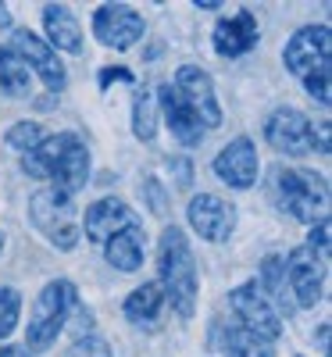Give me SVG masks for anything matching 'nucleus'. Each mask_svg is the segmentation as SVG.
<instances>
[{
	"instance_id": "nucleus-31",
	"label": "nucleus",
	"mask_w": 332,
	"mask_h": 357,
	"mask_svg": "<svg viewBox=\"0 0 332 357\" xmlns=\"http://www.w3.org/2000/svg\"><path fill=\"white\" fill-rule=\"evenodd\" d=\"M172 168L179 172V186H190V178H193V175H190V165H186V161H172Z\"/></svg>"
},
{
	"instance_id": "nucleus-28",
	"label": "nucleus",
	"mask_w": 332,
	"mask_h": 357,
	"mask_svg": "<svg viewBox=\"0 0 332 357\" xmlns=\"http://www.w3.org/2000/svg\"><path fill=\"white\" fill-rule=\"evenodd\" d=\"M68 357H114L111 354V347L100 340V336H79L75 343H72V350H68Z\"/></svg>"
},
{
	"instance_id": "nucleus-23",
	"label": "nucleus",
	"mask_w": 332,
	"mask_h": 357,
	"mask_svg": "<svg viewBox=\"0 0 332 357\" xmlns=\"http://www.w3.org/2000/svg\"><path fill=\"white\" fill-rule=\"evenodd\" d=\"M133 132L143 143L158 136V97L150 89H136V97H133Z\"/></svg>"
},
{
	"instance_id": "nucleus-30",
	"label": "nucleus",
	"mask_w": 332,
	"mask_h": 357,
	"mask_svg": "<svg viewBox=\"0 0 332 357\" xmlns=\"http://www.w3.org/2000/svg\"><path fill=\"white\" fill-rule=\"evenodd\" d=\"M111 82H133V72L122 68V65H118V68H104L100 72V89H107Z\"/></svg>"
},
{
	"instance_id": "nucleus-17",
	"label": "nucleus",
	"mask_w": 332,
	"mask_h": 357,
	"mask_svg": "<svg viewBox=\"0 0 332 357\" xmlns=\"http://www.w3.org/2000/svg\"><path fill=\"white\" fill-rule=\"evenodd\" d=\"M43 29H47V47L54 50H68L79 54L82 50V29L75 22V15L65 4H47L43 8Z\"/></svg>"
},
{
	"instance_id": "nucleus-22",
	"label": "nucleus",
	"mask_w": 332,
	"mask_h": 357,
	"mask_svg": "<svg viewBox=\"0 0 332 357\" xmlns=\"http://www.w3.org/2000/svg\"><path fill=\"white\" fill-rule=\"evenodd\" d=\"M0 89H4L8 97H25L29 93V68L8 43L0 47Z\"/></svg>"
},
{
	"instance_id": "nucleus-10",
	"label": "nucleus",
	"mask_w": 332,
	"mask_h": 357,
	"mask_svg": "<svg viewBox=\"0 0 332 357\" xmlns=\"http://www.w3.org/2000/svg\"><path fill=\"white\" fill-rule=\"evenodd\" d=\"M93 33L111 50H129L136 40H143L146 25H143V15L133 11L129 4H104L93 15Z\"/></svg>"
},
{
	"instance_id": "nucleus-26",
	"label": "nucleus",
	"mask_w": 332,
	"mask_h": 357,
	"mask_svg": "<svg viewBox=\"0 0 332 357\" xmlns=\"http://www.w3.org/2000/svg\"><path fill=\"white\" fill-rule=\"evenodd\" d=\"M22 314V293L15 286H0V340H8Z\"/></svg>"
},
{
	"instance_id": "nucleus-16",
	"label": "nucleus",
	"mask_w": 332,
	"mask_h": 357,
	"mask_svg": "<svg viewBox=\"0 0 332 357\" xmlns=\"http://www.w3.org/2000/svg\"><path fill=\"white\" fill-rule=\"evenodd\" d=\"M257 18L250 15V11H236L232 18H222L218 25H215V50L222 54V57H243V54H250L254 47H257Z\"/></svg>"
},
{
	"instance_id": "nucleus-13",
	"label": "nucleus",
	"mask_w": 332,
	"mask_h": 357,
	"mask_svg": "<svg viewBox=\"0 0 332 357\" xmlns=\"http://www.w3.org/2000/svg\"><path fill=\"white\" fill-rule=\"evenodd\" d=\"M215 175L222 178L225 186L232 190H250L257 183V172H261V161H257V146L247 139V136H236L232 143H225V151H218V158L211 161Z\"/></svg>"
},
{
	"instance_id": "nucleus-3",
	"label": "nucleus",
	"mask_w": 332,
	"mask_h": 357,
	"mask_svg": "<svg viewBox=\"0 0 332 357\" xmlns=\"http://www.w3.org/2000/svg\"><path fill=\"white\" fill-rule=\"evenodd\" d=\"M271 193H276L279 207L289 211L296 222H318L325 218V207H329V183L318 172L308 168H276L271 172Z\"/></svg>"
},
{
	"instance_id": "nucleus-34",
	"label": "nucleus",
	"mask_w": 332,
	"mask_h": 357,
	"mask_svg": "<svg viewBox=\"0 0 332 357\" xmlns=\"http://www.w3.org/2000/svg\"><path fill=\"white\" fill-rule=\"evenodd\" d=\"M222 4V0H197V8H204V11H215Z\"/></svg>"
},
{
	"instance_id": "nucleus-12",
	"label": "nucleus",
	"mask_w": 332,
	"mask_h": 357,
	"mask_svg": "<svg viewBox=\"0 0 332 357\" xmlns=\"http://www.w3.org/2000/svg\"><path fill=\"white\" fill-rule=\"evenodd\" d=\"M329 50H332V36H329V25H304L300 33H293V40L286 43L282 57H286V68L293 75H311L315 68L329 65Z\"/></svg>"
},
{
	"instance_id": "nucleus-35",
	"label": "nucleus",
	"mask_w": 332,
	"mask_h": 357,
	"mask_svg": "<svg viewBox=\"0 0 332 357\" xmlns=\"http://www.w3.org/2000/svg\"><path fill=\"white\" fill-rule=\"evenodd\" d=\"M0 250H4V236H0Z\"/></svg>"
},
{
	"instance_id": "nucleus-18",
	"label": "nucleus",
	"mask_w": 332,
	"mask_h": 357,
	"mask_svg": "<svg viewBox=\"0 0 332 357\" xmlns=\"http://www.w3.org/2000/svg\"><path fill=\"white\" fill-rule=\"evenodd\" d=\"M158 100H161V107H165V122H168V129H172V136L183 143V146H197L200 139H204V129H200V122L183 107V100L175 97V89H172V82H165L161 89H158Z\"/></svg>"
},
{
	"instance_id": "nucleus-5",
	"label": "nucleus",
	"mask_w": 332,
	"mask_h": 357,
	"mask_svg": "<svg viewBox=\"0 0 332 357\" xmlns=\"http://www.w3.org/2000/svg\"><path fill=\"white\" fill-rule=\"evenodd\" d=\"M29 215H33V225L47 236V240L57 247V250H72L79 243V222H75V204L68 193L61 190H40L29 204Z\"/></svg>"
},
{
	"instance_id": "nucleus-32",
	"label": "nucleus",
	"mask_w": 332,
	"mask_h": 357,
	"mask_svg": "<svg viewBox=\"0 0 332 357\" xmlns=\"http://www.w3.org/2000/svg\"><path fill=\"white\" fill-rule=\"evenodd\" d=\"M0 357H33L25 347H0Z\"/></svg>"
},
{
	"instance_id": "nucleus-11",
	"label": "nucleus",
	"mask_w": 332,
	"mask_h": 357,
	"mask_svg": "<svg viewBox=\"0 0 332 357\" xmlns=\"http://www.w3.org/2000/svg\"><path fill=\"white\" fill-rule=\"evenodd\" d=\"M186 218L193 232H200V240L207 243H222L229 240V232L236 229V207L215 193H197L186 207Z\"/></svg>"
},
{
	"instance_id": "nucleus-24",
	"label": "nucleus",
	"mask_w": 332,
	"mask_h": 357,
	"mask_svg": "<svg viewBox=\"0 0 332 357\" xmlns=\"http://www.w3.org/2000/svg\"><path fill=\"white\" fill-rule=\"evenodd\" d=\"M225 354L229 357H276V350H271L268 340H261V336H254L247 329H229Z\"/></svg>"
},
{
	"instance_id": "nucleus-6",
	"label": "nucleus",
	"mask_w": 332,
	"mask_h": 357,
	"mask_svg": "<svg viewBox=\"0 0 332 357\" xmlns=\"http://www.w3.org/2000/svg\"><path fill=\"white\" fill-rule=\"evenodd\" d=\"M175 97L183 100V107L200 122V129H218L222 126V107L215 100V82H211V75L197 65H183L175 72Z\"/></svg>"
},
{
	"instance_id": "nucleus-25",
	"label": "nucleus",
	"mask_w": 332,
	"mask_h": 357,
	"mask_svg": "<svg viewBox=\"0 0 332 357\" xmlns=\"http://www.w3.org/2000/svg\"><path fill=\"white\" fill-rule=\"evenodd\" d=\"M4 143L11 146V151L18 154H29V151H36V146L43 143V126L40 122H18L4 132Z\"/></svg>"
},
{
	"instance_id": "nucleus-8",
	"label": "nucleus",
	"mask_w": 332,
	"mask_h": 357,
	"mask_svg": "<svg viewBox=\"0 0 332 357\" xmlns=\"http://www.w3.org/2000/svg\"><path fill=\"white\" fill-rule=\"evenodd\" d=\"M264 139L286 158H304L308 151H315V126L304 111L279 107L264 122Z\"/></svg>"
},
{
	"instance_id": "nucleus-33",
	"label": "nucleus",
	"mask_w": 332,
	"mask_h": 357,
	"mask_svg": "<svg viewBox=\"0 0 332 357\" xmlns=\"http://www.w3.org/2000/svg\"><path fill=\"white\" fill-rule=\"evenodd\" d=\"M0 29H11V11L0 4Z\"/></svg>"
},
{
	"instance_id": "nucleus-27",
	"label": "nucleus",
	"mask_w": 332,
	"mask_h": 357,
	"mask_svg": "<svg viewBox=\"0 0 332 357\" xmlns=\"http://www.w3.org/2000/svg\"><path fill=\"white\" fill-rule=\"evenodd\" d=\"M304 89L311 93V100H318L322 107H329V65H322V68H315L311 75H304Z\"/></svg>"
},
{
	"instance_id": "nucleus-29",
	"label": "nucleus",
	"mask_w": 332,
	"mask_h": 357,
	"mask_svg": "<svg viewBox=\"0 0 332 357\" xmlns=\"http://www.w3.org/2000/svg\"><path fill=\"white\" fill-rule=\"evenodd\" d=\"M308 250H311L318 261H329V218H318V222H311Z\"/></svg>"
},
{
	"instance_id": "nucleus-1",
	"label": "nucleus",
	"mask_w": 332,
	"mask_h": 357,
	"mask_svg": "<svg viewBox=\"0 0 332 357\" xmlns=\"http://www.w3.org/2000/svg\"><path fill=\"white\" fill-rule=\"evenodd\" d=\"M22 172L29 178H50L54 190L61 193H75L86 186L89 178V151L75 132H57V136H43V143L36 151L22 154Z\"/></svg>"
},
{
	"instance_id": "nucleus-4",
	"label": "nucleus",
	"mask_w": 332,
	"mask_h": 357,
	"mask_svg": "<svg viewBox=\"0 0 332 357\" xmlns=\"http://www.w3.org/2000/svg\"><path fill=\"white\" fill-rule=\"evenodd\" d=\"M75 304V286L68 279H54L40 289L36 296V307H33V318H29V354L33 350H47L57 333L65 329V318Z\"/></svg>"
},
{
	"instance_id": "nucleus-19",
	"label": "nucleus",
	"mask_w": 332,
	"mask_h": 357,
	"mask_svg": "<svg viewBox=\"0 0 332 357\" xmlns=\"http://www.w3.org/2000/svg\"><path fill=\"white\" fill-rule=\"evenodd\" d=\"M143 229L139 225H129L122 232H114L111 240L104 243V257L111 268H118V272H136V268L143 264Z\"/></svg>"
},
{
	"instance_id": "nucleus-7",
	"label": "nucleus",
	"mask_w": 332,
	"mask_h": 357,
	"mask_svg": "<svg viewBox=\"0 0 332 357\" xmlns=\"http://www.w3.org/2000/svg\"><path fill=\"white\" fill-rule=\"evenodd\" d=\"M229 304H232V311L239 314V329H247V333H254V336H261V340H279V333H282V314L276 311V304L268 301V296L257 289V282H243L239 289H232L229 293Z\"/></svg>"
},
{
	"instance_id": "nucleus-21",
	"label": "nucleus",
	"mask_w": 332,
	"mask_h": 357,
	"mask_svg": "<svg viewBox=\"0 0 332 357\" xmlns=\"http://www.w3.org/2000/svg\"><path fill=\"white\" fill-rule=\"evenodd\" d=\"M257 289H268V301H276L282 311H289L293 304H289V286H286V261L279 257V254H271V257H264V264H261V286ZM276 307V311H279Z\"/></svg>"
},
{
	"instance_id": "nucleus-9",
	"label": "nucleus",
	"mask_w": 332,
	"mask_h": 357,
	"mask_svg": "<svg viewBox=\"0 0 332 357\" xmlns=\"http://www.w3.org/2000/svg\"><path fill=\"white\" fill-rule=\"evenodd\" d=\"M8 47L25 61V68H36V75L43 79L47 89L61 93V89L68 86V72H65V65L57 61V54H54L36 33H29V29H15Z\"/></svg>"
},
{
	"instance_id": "nucleus-2",
	"label": "nucleus",
	"mask_w": 332,
	"mask_h": 357,
	"mask_svg": "<svg viewBox=\"0 0 332 357\" xmlns=\"http://www.w3.org/2000/svg\"><path fill=\"white\" fill-rule=\"evenodd\" d=\"M158 272H161V293L172 301L179 318H190L197 304V264L193 250L186 243V232L168 225L158 243Z\"/></svg>"
},
{
	"instance_id": "nucleus-20",
	"label": "nucleus",
	"mask_w": 332,
	"mask_h": 357,
	"mask_svg": "<svg viewBox=\"0 0 332 357\" xmlns=\"http://www.w3.org/2000/svg\"><path fill=\"white\" fill-rule=\"evenodd\" d=\"M161 304H165V293H161V286L158 282H143V286H136L129 296H126V318L129 321H136V325H150L158 314H161Z\"/></svg>"
},
{
	"instance_id": "nucleus-15",
	"label": "nucleus",
	"mask_w": 332,
	"mask_h": 357,
	"mask_svg": "<svg viewBox=\"0 0 332 357\" xmlns=\"http://www.w3.org/2000/svg\"><path fill=\"white\" fill-rule=\"evenodd\" d=\"M129 225H139V222H136V215L129 211V204L114 200V197H104V200H97V204H89L86 222H82L86 236H89L93 243H107L114 232H122V229H129Z\"/></svg>"
},
{
	"instance_id": "nucleus-14",
	"label": "nucleus",
	"mask_w": 332,
	"mask_h": 357,
	"mask_svg": "<svg viewBox=\"0 0 332 357\" xmlns=\"http://www.w3.org/2000/svg\"><path fill=\"white\" fill-rule=\"evenodd\" d=\"M286 286L296 307H315L322 301V264L308 247H296L286 257Z\"/></svg>"
}]
</instances>
